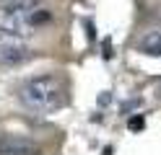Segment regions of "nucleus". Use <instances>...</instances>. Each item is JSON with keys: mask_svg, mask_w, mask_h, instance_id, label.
<instances>
[{"mask_svg": "<svg viewBox=\"0 0 161 155\" xmlns=\"http://www.w3.org/2000/svg\"><path fill=\"white\" fill-rule=\"evenodd\" d=\"M146 127V119L143 116H130V121H127V129L130 132H138V129H143Z\"/></svg>", "mask_w": 161, "mask_h": 155, "instance_id": "6", "label": "nucleus"}, {"mask_svg": "<svg viewBox=\"0 0 161 155\" xmlns=\"http://www.w3.org/2000/svg\"><path fill=\"white\" fill-rule=\"evenodd\" d=\"M36 8H13L0 5V31L8 36H26L31 31V16Z\"/></svg>", "mask_w": 161, "mask_h": 155, "instance_id": "2", "label": "nucleus"}, {"mask_svg": "<svg viewBox=\"0 0 161 155\" xmlns=\"http://www.w3.org/2000/svg\"><path fill=\"white\" fill-rule=\"evenodd\" d=\"M39 145L26 140V137H16V134H0V155H39Z\"/></svg>", "mask_w": 161, "mask_h": 155, "instance_id": "3", "label": "nucleus"}, {"mask_svg": "<svg viewBox=\"0 0 161 155\" xmlns=\"http://www.w3.org/2000/svg\"><path fill=\"white\" fill-rule=\"evenodd\" d=\"M18 98L29 111L49 114L65 103V90L55 75H36V78H29L18 88Z\"/></svg>", "mask_w": 161, "mask_h": 155, "instance_id": "1", "label": "nucleus"}, {"mask_svg": "<svg viewBox=\"0 0 161 155\" xmlns=\"http://www.w3.org/2000/svg\"><path fill=\"white\" fill-rule=\"evenodd\" d=\"M31 57V49L16 39L0 41V65H21Z\"/></svg>", "mask_w": 161, "mask_h": 155, "instance_id": "4", "label": "nucleus"}, {"mask_svg": "<svg viewBox=\"0 0 161 155\" xmlns=\"http://www.w3.org/2000/svg\"><path fill=\"white\" fill-rule=\"evenodd\" d=\"M138 52H143L148 57H161V28H153L138 41Z\"/></svg>", "mask_w": 161, "mask_h": 155, "instance_id": "5", "label": "nucleus"}]
</instances>
